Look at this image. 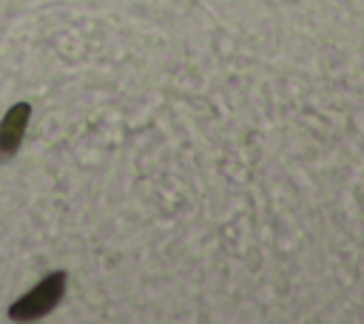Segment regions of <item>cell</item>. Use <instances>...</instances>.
Instances as JSON below:
<instances>
[{
    "label": "cell",
    "mask_w": 364,
    "mask_h": 324,
    "mask_svg": "<svg viewBox=\"0 0 364 324\" xmlns=\"http://www.w3.org/2000/svg\"><path fill=\"white\" fill-rule=\"evenodd\" d=\"M65 296V273H48L37 287H31L26 296H20L11 307H9V318L11 321H34L48 315Z\"/></svg>",
    "instance_id": "obj_1"
},
{
    "label": "cell",
    "mask_w": 364,
    "mask_h": 324,
    "mask_svg": "<svg viewBox=\"0 0 364 324\" xmlns=\"http://www.w3.org/2000/svg\"><path fill=\"white\" fill-rule=\"evenodd\" d=\"M28 119H31V105L28 102H17L3 114V119H0V156L3 159L17 153L23 136H26Z\"/></svg>",
    "instance_id": "obj_2"
}]
</instances>
